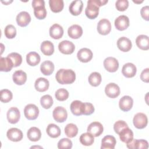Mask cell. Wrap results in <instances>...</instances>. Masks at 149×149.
<instances>
[{
  "label": "cell",
  "mask_w": 149,
  "mask_h": 149,
  "mask_svg": "<svg viewBox=\"0 0 149 149\" xmlns=\"http://www.w3.org/2000/svg\"><path fill=\"white\" fill-rule=\"evenodd\" d=\"M108 2V0H89L85 9V14L90 19H95L99 13V8Z\"/></svg>",
  "instance_id": "obj_1"
},
{
  "label": "cell",
  "mask_w": 149,
  "mask_h": 149,
  "mask_svg": "<svg viewBox=\"0 0 149 149\" xmlns=\"http://www.w3.org/2000/svg\"><path fill=\"white\" fill-rule=\"evenodd\" d=\"M56 81L61 84L73 83L76 79V74L72 69H61L56 73Z\"/></svg>",
  "instance_id": "obj_2"
},
{
  "label": "cell",
  "mask_w": 149,
  "mask_h": 149,
  "mask_svg": "<svg viewBox=\"0 0 149 149\" xmlns=\"http://www.w3.org/2000/svg\"><path fill=\"white\" fill-rule=\"evenodd\" d=\"M32 6L34 8V14L38 19H44L47 16V10L45 8V2L43 0H34L32 1Z\"/></svg>",
  "instance_id": "obj_3"
},
{
  "label": "cell",
  "mask_w": 149,
  "mask_h": 149,
  "mask_svg": "<svg viewBox=\"0 0 149 149\" xmlns=\"http://www.w3.org/2000/svg\"><path fill=\"white\" fill-rule=\"evenodd\" d=\"M24 114L27 119L35 120L39 115L38 108L34 104H28L24 107Z\"/></svg>",
  "instance_id": "obj_4"
},
{
  "label": "cell",
  "mask_w": 149,
  "mask_h": 149,
  "mask_svg": "<svg viewBox=\"0 0 149 149\" xmlns=\"http://www.w3.org/2000/svg\"><path fill=\"white\" fill-rule=\"evenodd\" d=\"M133 123L135 127L139 129H144L146 127L148 123L147 116L146 114L139 112L136 113L133 118Z\"/></svg>",
  "instance_id": "obj_5"
},
{
  "label": "cell",
  "mask_w": 149,
  "mask_h": 149,
  "mask_svg": "<svg viewBox=\"0 0 149 149\" xmlns=\"http://www.w3.org/2000/svg\"><path fill=\"white\" fill-rule=\"evenodd\" d=\"M53 118L55 121L59 123L65 122L68 117V113L65 108L62 107H56L53 111Z\"/></svg>",
  "instance_id": "obj_6"
},
{
  "label": "cell",
  "mask_w": 149,
  "mask_h": 149,
  "mask_svg": "<svg viewBox=\"0 0 149 149\" xmlns=\"http://www.w3.org/2000/svg\"><path fill=\"white\" fill-rule=\"evenodd\" d=\"M58 49L61 53L69 55L74 52L75 47L72 42L68 40H63L59 44Z\"/></svg>",
  "instance_id": "obj_7"
},
{
  "label": "cell",
  "mask_w": 149,
  "mask_h": 149,
  "mask_svg": "<svg viewBox=\"0 0 149 149\" xmlns=\"http://www.w3.org/2000/svg\"><path fill=\"white\" fill-rule=\"evenodd\" d=\"M111 30V22L107 19L100 20L97 24V31L101 35H107Z\"/></svg>",
  "instance_id": "obj_8"
},
{
  "label": "cell",
  "mask_w": 149,
  "mask_h": 149,
  "mask_svg": "<svg viewBox=\"0 0 149 149\" xmlns=\"http://www.w3.org/2000/svg\"><path fill=\"white\" fill-rule=\"evenodd\" d=\"M104 66L107 71L115 72L119 68V62L116 58L109 56L105 58L104 61Z\"/></svg>",
  "instance_id": "obj_9"
},
{
  "label": "cell",
  "mask_w": 149,
  "mask_h": 149,
  "mask_svg": "<svg viewBox=\"0 0 149 149\" xmlns=\"http://www.w3.org/2000/svg\"><path fill=\"white\" fill-rule=\"evenodd\" d=\"M105 93L108 97L115 98L119 95L120 88L116 84L110 83L105 86Z\"/></svg>",
  "instance_id": "obj_10"
},
{
  "label": "cell",
  "mask_w": 149,
  "mask_h": 149,
  "mask_svg": "<svg viewBox=\"0 0 149 149\" xmlns=\"http://www.w3.org/2000/svg\"><path fill=\"white\" fill-rule=\"evenodd\" d=\"M8 122L12 124L17 123L20 118V113L19 109L16 107H11L9 108L6 113Z\"/></svg>",
  "instance_id": "obj_11"
},
{
  "label": "cell",
  "mask_w": 149,
  "mask_h": 149,
  "mask_svg": "<svg viewBox=\"0 0 149 149\" xmlns=\"http://www.w3.org/2000/svg\"><path fill=\"white\" fill-rule=\"evenodd\" d=\"M104 130L102 125L98 122H93L91 123L87 127V132L91 134L94 137L100 136Z\"/></svg>",
  "instance_id": "obj_12"
},
{
  "label": "cell",
  "mask_w": 149,
  "mask_h": 149,
  "mask_svg": "<svg viewBox=\"0 0 149 149\" xmlns=\"http://www.w3.org/2000/svg\"><path fill=\"white\" fill-rule=\"evenodd\" d=\"M114 23L117 30L123 31L129 26V19L126 15H120L115 19Z\"/></svg>",
  "instance_id": "obj_13"
},
{
  "label": "cell",
  "mask_w": 149,
  "mask_h": 149,
  "mask_svg": "<svg viewBox=\"0 0 149 149\" xmlns=\"http://www.w3.org/2000/svg\"><path fill=\"white\" fill-rule=\"evenodd\" d=\"M6 136L8 139L12 141L17 142L22 140L23 133L22 132L16 127H12L9 129L6 133Z\"/></svg>",
  "instance_id": "obj_14"
},
{
  "label": "cell",
  "mask_w": 149,
  "mask_h": 149,
  "mask_svg": "<svg viewBox=\"0 0 149 149\" xmlns=\"http://www.w3.org/2000/svg\"><path fill=\"white\" fill-rule=\"evenodd\" d=\"M133 104V100L132 98L129 95H125L122 97L119 102V106L120 109L124 111L127 112L130 111Z\"/></svg>",
  "instance_id": "obj_15"
},
{
  "label": "cell",
  "mask_w": 149,
  "mask_h": 149,
  "mask_svg": "<svg viewBox=\"0 0 149 149\" xmlns=\"http://www.w3.org/2000/svg\"><path fill=\"white\" fill-rule=\"evenodd\" d=\"M93 52L92 51L87 48H83L80 49L77 54V56L78 59L84 63L88 62L91 60L93 58Z\"/></svg>",
  "instance_id": "obj_16"
},
{
  "label": "cell",
  "mask_w": 149,
  "mask_h": 149,
  "mask_svg": "<svg viewBox=\"0 0 149 149\" xmlns=\"http://www.w3.org/2000/svg\"><path fill=\"white\" fill-rule=\"evenodd\" d=\"M72 113L76 116H80L83 115L84 111V103L79 100L73 101L70 106Z\"/></svg>",
  "instance_id": "obj_17"
},
{
  "label": "cell",
  "mask_w": 149,
  "mask_h": 149,
  "mask_svg": "<svg viewBox=\"0 0 149 149\" xmlns=\"http://www.w3.org/2000/svg\"><path fill=\"white\" fill-rule=\"evenodd\" d=\"M16 20L17 24L19 26L23 27L27 26L29 24L31 21V16L28 12L22 11L17 15Z\"/></svg>",
  "instance_id": "obj_18"
},
{
  "label": "cell",
  "mask_w": 149,
  "mask_h": 149,
  "mask_svg": "<svg viewBox=\"0 0 149 149\" xmlns=\"http://www.w3.org/2000/svg\"><path fill=\"white\" fill-rule=\"evenodd\" d=\"M126 146L132 149H147L148 147V143L143 139H133L130 142L126 144Z\"/></svg>",
  "instance_id": "obj_19"
},
{
  "label": "cell",
  "mask_w": 149,
  "mask_h": 149,
  "mask_svg": "<svg viewBox=\"0 0 149 149\" xmlns=\"http://www.w3.org/2000/svg\"><path fill=\"white\" fill-rule=\"evenodd\" d=\"M137 72L136 66L132 63H125L122 69V74L127 78H131L135 76Z\"/></svg>",
  "instance_id": "obj_20"
},
{
  "label": "cell",
  "mask_w": 149,
  "mask_h": 149,
  "mask_svg": "<svg viewBox=\"0 0 149 149\" xmlns=\"http://www.w3.org/2000/svg\"><path fill=\"white\" fill-rule=\"evenodd\" d=\"M117 47L123 52H128L132 48V44L130 39L126 37H122L117 41Z\"/></svg>",
  "instance_id": "obj_21"
},
{
  "label": "cell",
  "mask_w": 149,
  "mask_h": 149,
  "mask_svg": "<svg viewBox=\"0 0 149 149\" xmlns=\"http://www.w3.org/2000/svg\"><path fill=\"white\" fill-rule=\"evenodd\" d=\"M116 143L115 137L111 135L105 136L101 140V149H113Z\"/></svg>",
  "instance_id": "obj_22"
},
{
  "label": "cell",
  "mask_w": 149,
  "mask_h": 149,
  "mask_svg": "<svg viewBox=\"0 0 149 149\" xmlns=\"http://www.w3.org/2000/svg\"><path fill=\"white\" fill-rule=\"evenodd\" d=\"M83 3L81 0L73 1L70 3L69 5V12L72 15L77 16L81 13L83 9Z\"/></svg>",
  "instance_id": "obj_23"
},
{
  "label": "cell",
  "mask_w": 149,
  "mask_h": 149,
  "mask_svg": "<svg viewBox=\"0 0 149 149\" xmlns=\"http://www.w3.org/2000/svg\"><path fill=\"white\" fill-rule=\"evenodd\" d=\"M68 36L73 39L79 38L83 34V29L78 24H73L69 27L68 30Z\"/></svg>",
  "instance_id": "obj_24"
},
{
  "label": "cell",
  "mask_w": 149,
  "mask_h": 149,
  "mask_svg": "<svg viewBox=\"0 0 149 149\" xmlns=\"http://www.w3.org/2000/svg\"><path fill=\"white\" fill-rule=\"evenodd\" d=\"M119 136L120 140L126 144L129 143L133 139V133L129 127L123 129L119 133Z\"/></svg>",
  "instance_id": "obj_25"
},
{
  "label": "cell",
  "mask_w": 149,
  "mask_h": 149,
  "mask_svg": "<svg viewBox=\"0 0 149 149\" xmlns=\"http://www.w3.org/2000/svg\"><path fill=\"white\" fill-rule=\"evenodd\" d=\"M12 79L16 84L23 85L27 80V74L23 70H16L13 73Z\"/></svg>",
  "instance_id": "obj_26"
},
{
  "label": "cell",
  "mask_w": 149,
  "mask_h": 149,
  "mask_svg": "<svg viewBox=\"0 0 149 149\" xmlns=\"http://www.w3.org/2000/svg\"><path fill=\"white\" fill-rule=\"evenodd\" d=\"M49 36L54 39H59L63 34V29L58 24H54L49 29Z\"/></svg>",
  "instance_id": "obj_27"
},
{
  "label": "cell",
  "mask_w": 149,
  "mask_h": 149,
  "mask_svg": "<svg viewBox=\"0 0 149 149\" xmlns=\"http://www.w3.org/2000/svg\"><path fill=\"white\" fill-rule=\"evenodd\" d=\"M49 81L44 77L38 78L34 83L36 90L39 92H44L47 91L49 87Z\"/></svg>",
  "instance_id": "obj_28"
},
{
  "label": "cell",
  "mask_w": 149,
  "mask_h": 149,
  "mask_svg": "<svg viewBox=\"0 0 149 149\" xmlns=\"http://www.w3.org/2000/svg\"><path fill=\"white\" fill-rule=\"evenodd\" d=\"M137 46L142 50H148L149 49L148 37L146 35L141 34L137 37L136 39Z\"/></svg>",
  "instance_id": "obj_29"
},
{
  "label": "cell",
  "mask_w": 149,
  "mask_h": 149,
  "mask_svg": "<svg viewBox=\"0 0 149 149\" xmlns=\"http://www.w3.org/2000/svg\"><path fill=\"white\" fill-rule=\"evenodd\" d=\"M13 66L12 61L7 57H1L0 59V70L1 72H9Z\"/></svg>",
  "instance_id": "obj_30"
},
{
  "label": "cell",
  "mask_w": 149,
  "mask_h": 149,
  "mask_svg": "<svg viewBox=\"0 0 149 149\" xmlns=\"http://www.w3.org/2000/svg\"><path fill=\"white\" fill-rule=\"evenodd\" d=\"M27 136L30 141H37L41 139V130L37 127H31L28 130Z\"/></svg>",
  "instance_id": "obj_31"
},
{
  "label": "cell",
  "mask_w": 149,
  "mask_h": 149,
  "mask_svg": "<svg viewBox=\"0 0 149 149\" xmlns=\"http://www.w3.org/2000/svg\"><path fill=\"white\" fill-rule=\"evenodd\" d=\"M54 68V65L52 62L50 61H45L41 63L40 70L44 75L49 76L53 73Z\"/></svg>",
  "instance_id": "obj_32"
},
{
  "label": "cell",
  "mask_w": 149,
  "mask_h": 149,
  "mask_svg": "<svg viewBox=\"0 0 149 149\" xmlns=\"http://www.w3.org/2000/svg\"><path fill=\"white\" fill-rule=\"evenodd\" d=\"M40 49L44 55L49 56L53 54L54 52V46L50 41H44L41 44Z\"/></svg>",
  "instance_id": "obj_33"
},
{
  "label": "cell",
  "mask_w": 149,
  "mask_h": 149,
  "mask_svg": "<svg viewBox=\"0 0 149 149\" xmlns=\"http://www.w3.org/2000/svg\"><path fill=\"white\" fill-rule=\"evenodd\" d=\"M40 56L36 52H30L26 55V62L29 65L34 66L40 62Z\"/></svg>",
  "instance_id": "obj_34"
},
{
  "label": "cell",
  "mask_w": 149,
  "mask_h": 149,
  "mask_svg": "<svg viewBox=\"0 0 149 149\" xmlns=\"http://www.w3.org/2000/svg\"><path fill=\"white\" fill-rule=\"evenodd\" d=\"M46 132L47 134L52 138H57L61 135V129L58 126L54 123H50L48 125Z\"/></svg>",
  "instance_id": "obj_35"
},
{
  "label": "cell",
  "mask_w": 149,
  "mask_h": 149,
  "mask_svg": "<svg viewBox=\"0 0 149 149\" xmlns=\"http://www.w3.org/2000/svg\"><path fill=\"white\" fill-rule=\"evenodd\" d=\"M79 140L81 144L85 146H91L94 142V136L88 132L81 134Z\"/></svg>",
  "instance_id": "obj_36"
},
{
  "label": "cell",
  "mask_w": 149,
  "mask_h": 149,
  "mask_svg": "<svg viewBox=\"0 0 149 149\" xmlns=\"http://www.w3.org/2000/svg\"><path fill=\"white\" fill-rule=\"evenodd\" d=\"M49 5L51 10L54 13H58L62 10L64 3L62 0H49Z\"/></svg>",
  "instance_id": "obj_37"
},
{
  "label": "cell",
  "mask_w": 149,
  "mask_h": 149,
  "mask_svg": "<svg viewBox=\"0 0 149 149\" xmlns=\"http://www.w3.org/2000/svg\"><path fill=\"white\" fill-rule=\"evenodd\" d=\"M88 82L93 87L99 86L101 82L102 78L100 73L94 72L91 73L88 76Z\"/></svg>",
  "instance_id": "obj_38"
},
{
  "label": "cell",
  "mask_w": 149,
  "mask_h": 149,
  "mask_svg": "<svg viewBox=\"0 0 149 149\" xmlns=\"http://www.w3.org/2000/svg\"><path fill=\"white\" fill-rule=\"evenodd\" d=\"M78 133L77 126L73 123H69L65 127V133L67 137L73 138L75 137Z\"/></svg>",
  "instance_id": "obj_39"
},
{
  "label": "cell",
  "mask_w": 149,
  "mask_h": 149,
  "mask_svg": "<svg viewBox=\"0 0 149 149\" xmlns=\"http://www.w3.org/2000/svg\"><path fill=\"white\" fill-rule=\"evenodd\" d=\"M40 104L44 108L49 109L53 105V99L50 95H44L40 99Z\"/></svg>",
  "instance_id": "obj_40"
},
{
  "label": "cell",
  "mask_w": 149,
  "mask_h": 149,
  "mask_svg": "<svg viewBox=\"0 0 149 149\" xmlns=\"http://www.w3.org/2000/svg\"><path fill=\"white\" fill-rule=\"evenodd\" d=\"M69 94L68 91L63 88L57 90L55 94V96L56 100L60 101H63L67 100L69 97Z\"/></svg>",
  "instance_id": "obj_41"
},
{
  "label": "cell",
  "mask_w": 149,
  "mask_h": 149,
  "mask_svg": "<svg viewBox=\"0 0 149 149\" xmlns=\"http://www.w3.org/2000/svg\"><path fill=\"white\" fill-rule=\"evenodd\" d=\"M7 56L12 61L14 67L20 66L22 62V57L21 55L17 52H12L8 54Z\"/></svg>",
  "instance_id": "obj_42"
},
{
  "label": "cell",
  "mask_w": 149,
  "mask_h": 149,
  "mask_svg": "<svg viewBox=\"0 0 149 149\" xmlns=\"http://www.w3.org/2000/svg\"><path fill=\"white\" fill-rule=\"evenodd\" d=\"M1 101L4 103H7L11 101L13 97L12 93L8 89H2L0 91Z\"/></svg>",
  "instance_id": "obj_43"
},
{
  "label": "cell",
  "mask_w": 149,
  "mask_h": 149,
  "mask_svg": "<svg viewBox=\"0 0 149 149\" xmlns=\"http://www.w3.org/2000/svg\"><path fill=\"white\" fill-rule=\"evenodd\" d=\"M4 33L6 38L12 39L15 38L16 35V29L13 25L8 24L5 27Z\"/></svg>",
  "instance_id": "obj_44"
},
{
  "label": "cell",
  "mask_w": 149,
  "mask_h": 149,
  "mask_svg": "<svg viewBox=\"0 0 149 149\" xmlns=\"http://www.w3.org/2000/svg\"><path fill=\"white\" fill-rule=\"evenodd\" d=\"M72 147V142L68 138H63L58 143V148L59 149H70Z\"/></svg>",
  "instance_id": "obj_45"
},
{
  "label": "cell",
  "mask_w": 149,
  "mask_h": 149,
  "mask_svg": "<svg viewBox=\"0 0 149 149\" xmlns=\"http://www.w3.org/2000/svg\"><path fill=\"white\" fill-rule=\"evenodd\" d=\"M127 124L123 120H118L116 121L113 125V130L115 132L119 134L120 132L124 128L127 127Z\"/></svg>",
  "instance_id": "obj_46"
},
{
  "label": "cell",
  "mask_w": 149,
  "mask_h": 149,
  "mask_svg": "<svg viewBox=\"0 0 149 149\" xmlns=\"http://www.w3.org/2000/svg\"><path fill=\"white\" fill-rule=\"evenodd\" d=\"M115 6L119 11H125L129 6L127 0H118L115 3Z\"/></svg>",
  "instance_id": "obj_47"
},
{
  "label": "cell",
  "mask_w": 149,
  "mask_h": 149,
  "mask_svg": "<svg viewBox=\"0 0 149 149\" xmlns=\"http://www.w3.org/2000/svg\"><path fill=\"white\" fill-rule=\"evenodd\" d=\"M94 112V107L91 103L84 102V111L83 115H90Z\"/></svg>",
  "instance_id": "obj_48"
},
{
  "label": "cell",
  "mask_w": 149,
  "mask_h": 149,
  "mask_svg": "<svg viewBox=\"0 0 149 149\" xmlns=\"http://www.w3.org/2000/svg\"><path fill=\"white\" fill-rule=\"evenodd\" d=\"M140 13L141 17L146 20L148 21V15H149V6H143L141 10H140Z\"/></svg>",
  "instance_id": "obj_49"
},
{
  "label": "cell",
  "mask_w": 149,
  "mask_h": 149,
  "mask_svg": "<svg viewBox=\"0 0 149 149\" xmlns=\"http://www.w3.org/2000/svg\"><path fill=\"white\" fill-rule=\"evenodd\" d=\"M140 79L142 81L148 83L149 81V69L146 68L144 69L140 74Z\"/></svg>",
  "instance_id": "obj_50"
},
{
  "label": "cell",
  "mask_w": 149,
  "mask_h": 149,
  "mask_svg": "<svg viewBox=\"0 0 149 149\" xmlns=\"http://www.w3.org/2000/svg\"><path fill=\"white\" fill-rule=\"evenodd\" d=\"M134 3H141V2H143V1H133Z\"/></svg>",
  "instance_id": "obj_51"
}]
</instances>
